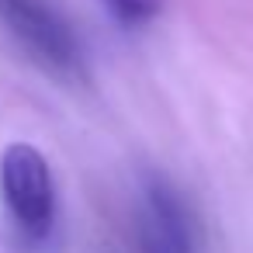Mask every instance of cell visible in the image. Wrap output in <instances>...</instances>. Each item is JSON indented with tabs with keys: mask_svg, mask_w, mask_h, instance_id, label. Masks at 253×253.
Here are the masks:
<instances>
[{
	"mask_svg": "<svg viewBox=\"0 0 253 253\" xmlns=\"http://www.w3.org/2000/svg\"><path fill=\"white\" fill-rule=\"evenodd\" d=\"M139 239H142V253H194L198 250L194 215L187 201L180 198V191L163 177H149L142 187Z\"/></svg>",
	"mask_w": 253,
	"mask_h": 253,
	"instance_id": "7a4b0ae2",
	"label": "cell"
},
{
	"mask_svg": "<svg viewBox=\"0 0 253 253\" xmlns=\"http://www.w3.org/2000/svg\"><path fill=\"white\" fill-rule=\"evenodd\" d=\"M0 191L18 229L42 239L56 218V191L45 156L28 142H11L0 156Z\"/></svg>",
	"mask_w": 253,
	"mask_h": 253,
	"instance_id": "6da1fadb",
	"label": "cell"
},
{
	"mask_svg": "<svg viewBox=\"0 0 253 253\" xmlns=\"http://www.w3.org/2000/svg\"><path fill=\"white\" fill-rule=\"evenodd\" d=\"M101 4L125 25H142V21H153L163 7V0H101Z\"/></svg>",
	"mask_w": 253,
	"mask_h": 253,
	"instance_id": "277c9868",
	"label": "cell"
},
{
	"mask_svg": "<svg viewBox=\"0 0 253 253\" xmlns=\"http://www.w3.org/2000/svg\"><path fill=\"white\" fill-rule=\"evenodd\" d=\"M0 14L7 25L52 66H73L77 42L66 21L45 4V0H0Z\"/></svg>",
	"mask_w": 253,
	"mask_h": 253,
	"instance_id": "3957f363",
	"label": "cell"
}]
</instances>
